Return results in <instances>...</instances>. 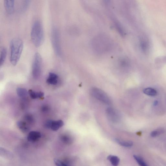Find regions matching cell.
<instances>
[{
	"label": "cell",
	"instance_id": "obj_5",
	"mask_svg": "<svg viewBox=\"0 0 166 166\" xmlns=\"http://www.w3.org/2000/svg\"><path fill=\"white\" fill-rule=\"evenodd\" d=\"M51 37L52 45L55 53L58 56H60L61 55V49L59 34L56 28L52 29Z\"/></svg>",
	"mask_w": 166,
	"mask_h": 166
},
{
	"label": "cell",
	"instance_id": "obj_1",
	"mask_svg": "<svg viewBox=\"0 0 166 166\" xmlns=\"http://www.w3.org/2000/svg\"><path fill=\"white\" fill-rule=\"evenodd\" d=\"M24 48L22 40L15 38L11 40L10 43V62L13 66L18 63L21 56Z\"/></svg>",
	"mask_w": 166,
	"mask_h": 166
},
{
	"label": "cell",
	"instance_id": "obj_21",
	"mask_svg": "<svg viewBox=\"0 0 166 166\" xmlns=\"http://www.w3.org/2000/svg\"><path fill=\"white\" fill-rule=\"evenodd\" d=\"M141 47L143 50L144 52H147L148 50V41L147 40H143L141 43Z\"/></svg>",
	"mask_w": 166,
	"mask_h": 166
},
{
	"label": "cell",
	"instance_id": "obj_26",
	"mask_svg": "<svg viewBox=\"0 0 166 166\" xmlns=\"http://www.w3.org/2000/svg\"><path fill=\"white\" fill-rule=\"evenodd\" d=\"M157 104V101H155V102L154 103V105H156Z\"/></svg>",
	"mask_w": 166,
	"mask_h": 166
},
{
	"label": "cell",
	"instance_id": "obj_4",
	"mask_svg": "<svg viewBox=\"0 0 166 166\" xmlns=\"http://www.w3.org/2000/svg\"><path fill=\"white\" fill-rule=\"evenodd\" d=\"M42 62V58L40 54L39 53H36L32 66V72L34 78H37L40 76L41 71Z\"/></svg>",
	"mask_w": 166,
	"mask_h": 166
},
{
	"label": "cell",
	"instance_id": "obj_6",
	"mask_svg": "<svg viewBox=\"0 0 166 166\" xmlns=\"http://www.w3.org/2000/svg\"><path fill=\"white\" fill-rule=\"evenodd\" d=\"M107 118L113 123H117L120 118V115L117 110L112 107H109L106 110Z\"/></svg>",
	"mask_w": 166,
	"mask_h": 166
},
{
	"label": "cell",
	"instance_id": "obj_7",
	"mask_svg": "<svg viewBox=\"0 0 166 166\" xmlns=\"http://www.w3.org/2000/svg\"><path fill=\"white\" fill-rule=\"evenodd\" d=\"M4 6L8 14H11L13 13L15 8V1L13 0H5Z\"/></svg>",
	"mask_w": 166,
	"mask_h": 166
},
{
	"label": "cell",
	"instance_id": "obj_19",
	"mask_svg": "<svg viewBox=\"0 0 166 166\" xmlns=\"http://www.w3.org/2000/svg\"><path fill=\"white\" fill-rule=\"evenodd\" d=\"M164 130L161 128V129H159L153 131L151 133V136L152 137H155L160 135L161 134L164 133Z\"/></svg>",
	"mask_w": 166,
	"mask_h": 166
},
{
	"label": "cell",
	"instance_id": "obj_12",
	"mask_svg": "<svg viewBox=\"0 0 166 166\" xmlns=\"http://www.w3.org/2000/svg\"><path fill=\"white\" fill-rule=\"evenodd\" d=\"M29 94L31 98L35 99L38 98H41L44 97V94L42 92H37L33 91L31 90L28 91Z\"/></svg>",
	"mask_w": 166,
	"mask_h": 166
},
{
	"label": "cell",
	"instance_id": "obj_10",
	"mask_svg": "<svg viewBox=\"0 0 166 166\" xmlns=\"http://www.w3.org/2000/svg\"><path fill=\"white\" fill-rule=\"evenodd\" d=\"M17 125L20 130L23 132H28L30 130L29 126L24 121H18L17 123Z\"/></svg>",
	"mask_w": 166,
	"mask_h": 166
},
{
	"label": "cell",
	"instance_id": "obj_14",
	"mask_svg": "<svg viewBox=\"0 0 166 166\" xmlns=\"http://www.w3.org/2000/svg\"><path fill=\"white\" fill-rule=\"evenodd\" d=\"M7 55V50L6 48L3 47L1 49V58H0V66L1 67L4 65Z\"/></svg>",
	"mask_w": 166,
	"mask_h": 166
},
{
	"label": "cell",
	"instance_id": "obj_3",
	"mask_svg": "<svg viewBox=\"0 0 166 166\" xmlns=\"http://www.w3.org/2000/svg\"><path fill=\"white\" fill-rule=\"evenodd\" d=\"M90 92L93 97L100 101L102 102L107 104H111V100L108 95L102 90L95 87H93L90 90Z\"/></svg>",
	"mask_w": 166,
	"mask_h": 166
},
{
	"label": "cell",
	"instance_id": "obj_20",
	"mask_svg": "<svg viewBox=\"0 0 166 166\" xmlns=\"http://www.w3.org/2000/svg\"><path fill=\"white\" fill-rule=\"evenodd\" d=\"M61 139L64 142L67 144L71 143L72 141V139L71 137L67 135H62L61 137Z\"/></svg>",
	"mask_w": 166,
	"mask_h": 166
},
{
	"label": "cell",
	"instance_id": "obj_24",
	"mask_svg": "<svg viewBox=\"0 0 166 166\" xmlns=\"http://www.w3.org/2000/svg\"><path fill=\"white\" fill-rule=\"evenodd\" d=\"M52 121L53 120H48L46 121L45 124V127L48 129H50Z\"/></svg>",
	"mask_w": 166,
	"mask_h": 166
},
{
	"label": "cell",
	"instance_id": "obj_9",
	"mask_svg": "<svg viewBox=\"0 0 166 166\" xmlns=\"http://www.w3.org/2000/svg\"><path fill=\"white\" fill-rule=\"evenodd\" d=\"M58 76L54 73H49L46 82L51 85H55L57 83Z\"/></svg>",
	"mask_w": 166,
	"mask_h": 166
},
{
	"label": "cell",
	"instance_id": "obj_17",
	"mask_svg": "<svg viewBox=\"0 0 166 166\" xmlns=\"http://www.w3.org/2000/svg\"><path fill=\"white\" fill-rule=\"evenodd\" d=\"M17 95L20 97H25L28 95V92L25 88H18L16 90Z\"/></svg>",
	"mask_w": 166,
	"mask_h": 166
},
{
	"label": "cell",
	"instance_id": "obj_2",
	"mask_svg": "<svg viewBox=\"0 0 166 166\" xmlns=\"http://www.w3.org/2000/svg\"><path fill=\"white\" fill-rule=\"evenodd\" d=\"M31 37L36 47H40L43 44L44 38V31L42 23L39 20H36L32 26Z\"/></svg>",
	"mask_w": 166,
	"mask_h": 166
},
{
	"label": "cell",
	"instance_id": "obj_18",
	"mask_svg": "<svg viewBox=\"0 0 166 166\" xmlns=\"http://www.w3.org/2000/svg\"><path fill=\"white\" fill-rule=\"evenodd\" d=\"M133 157L140 166H148L141 157L136 155H133Z\"/></svg>",
	"mask_w": 166,
	"mask_h": 166
},
{
	"label": "cell",
	"instance_id": "obj_13",
	"mask_svg": "<svg viewBox=\"0 0 166 166\" xmlns=\"http://www.w3.org/2000/svg\"><path fill=\"white\" fill-rule=\"evenodd\" d=\"M107 159L111 163L113 166H118L120 161V159L118 157L113 155H109L107 157Z\"/></svg>",
	"mask_w": 166,
	"mask_h": 166
},
{
	"label": "cell",
	"instance_id": "obj_8",
	"mask_svg": "<svg viewBox=\"0 0 166 166\" xmlns=\"http://www.w3.org/2000/svg\"><path fill=\"white\" fill-rule=\"evenodd\" d=\"M41 135L39 132L37 131H32L29 133L28 136V140L30 142H35L41 138Z\"/></svg>",
	"mask_w": 166,
	"mask_h": 166
},
{
	"label": "cell",
	"instance_id": "obj_25",
	"mask_svg": "<svg viewBox=\"0 0 166 166\" xmlns=\"http://www.w3.org/2000/svg\"><path fill=\"white\" fill-rule=\"evenodd\" d=\"M42 110L43 112H46L49 110V107L48 106H43L42 107Z\"/></svg>",
	"mask_w": 166,
	"mask_h": 166
},
{
	"label": "cell",
	"instance_id": "obj_15",
	"mask_svg": "<svg viewBox=\"0 0 166 166\" xmlns=\"http://www.w3.org/2000/svg\"><path fill=\"white\" fill-rule=\"evenodd\" d=\"M143 92L145 94L151 97H154L157 94L156 90L150 87L145 88Z\"/></svg>",
	"mask_w": 166,
	"mask_h": 166
},
{
	"label": "cell",
	"instance_id": "obj_22",
	"mask_svg": "<svg viewBox=\"0 0 166 166\" xmlns=\"http://www.w3.org/2000/svg\"><path fill=\"white\" fill-rule=\"evenodd\" d=\"M54 162L57 166H68L64 163L59 159H55Z\"/></svg>",
	"mask_w": 166,
	"mask_h": 166
},
{
	"label": "cell",
	"instance_id": "obj_16",
	"mask_svg": "<svg viewBox=\"0 0 166 166\" xmlns=\"http://www.w3.org/2000/svg\"><path fill=\"white\" fill-rule=\"evenodd\" d=\"M115 141L119 145L124 147H130L133 145V142L131 141H122L118 139H115Z\"/></svg>",
	"mask_w": 166,
	"mask_h": 166
},
{
	"label": "cell",
	"instance_id": "obj_11",
	"mask_svg": "<svg viewBox=\"0 0 166 166\" xmlns=\"http://www.w3.org/2000/svg\"><path fill=\"white\" fill-rule=\"evenodd\" d=\"M64 122L59 120L52 121L50 129L54 131H56L62 127L64 125Z\"/></svg>",
	"mask_w": 166,
	"mask_h": 166
},
{
	"label": "cell",
	"instance_id": "obj_23",
	"mask_svg": "<svg viewBox=\"0 0 166 166\" xmlns=\"http://www.w3.org/2000/svg\"><path fill=\"white\" fill-rule=\"evenodd\" d=\"M25 118L26 120L28 122H29V123H32L34 121L33 118L32 116L31 115H28L26 116L25 117Z\"/></svg>",
	"mask_w": 166,
	"mask_h": 166
}]
</instances>
